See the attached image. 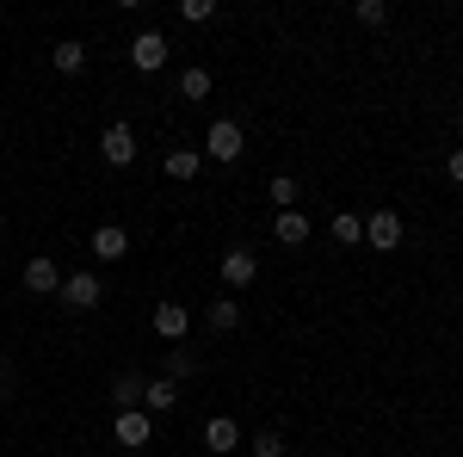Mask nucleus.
Masks as SVG:
<instances>
[{
  "mask_svg": "<svg viewBox=\"0 0 463 457\" xmlns=\"http://www.w3.org/2000/svg\"><path fill=\"white\" fill-rule=\"evenodd\" d=\"M124 253H130V235L118 223H99L93 229V260H124Z\"/></svg>",
  "mask_w": 463,
  "mask_h": 457,
  "instance_id": "1a4fd4ad",
  "label": "nucleus"
},
{
  "mask_svg": "<svg viewBox=\"0 0 463 457\" xmlns=\"http://www.w3.org/2000/svg\"><path fill=\"white\" fill-rule=\"evenodd\" d=\"M179 377H198V352L167 347V384H179Z\"/></svg>",
  "mask_w": 463,
  "mask_h": 457,
  "instance_id": "f3484780",
  "label": "nucleus"
},
{
  "mask_svg": "<svg viewBox=\"0 0 463 457\" xmlns=\"http://www.w3.org/2000/svg\"><path fill=\"white\" fill-rule=\"evenodd\" d=\"M364 242H371V247H395V242H402V216H395V211H371V216H364Z\"/></svg>",
  "mask_w": 463,
  "mask_h": 457,
  "instance_id": "6e6552de",
  "label": "nucleus"
},
{
  "mask_svg": "<svg viewBox=\"0 0 463 457\" xmlns=\"http://www.w3.org/2000/svg\"><path fill=\"white\" fill-rule=\"evenodd\" d=\"M179 93L185 100H211V69H185L179 74Z\"/></svg>",
  "mask_w": 463,
  "mask_h": 457,
  "instance_id": "aec40b11",
  "label": "nucleus"
},
{
  "mask_svg": "<svg viewBox=\"0 0 463 457\" xmlns=\"http://www.w3.org/2000/svg\"><path fill=\"white\" fill-rule=\"evenodd\" d=\"M204 445H211L216 457H229V452H235V445H241V426L229 421V414H216V421L204 426Z\"/></svg>",
  "mask_w": 463,
  "mask_h": 457,
  "instance_id": "9d476101",
  "label": "nucleus"
},
{
  "mask_svg": "<svg viewBox=\"0 0 463 457\" xmlns=\"http://www.w3.org/2000/svg\"><path fill=\"white\" fill-rule=\"evenodd\" d=\"M253 457H285V439L279 433H253Z\"/></svg>",
  "mask_w": 463,
  "mask_h": 457,
  "instance_id": "5701e85b",
  "label": "nucleus"
},
{
  "mask_svg": "<svg viewBox=\"0 0 463 457\" xmlns=\"http://www.w3.org/2000/svg\"><path fill=\"white\" fill-rule=\"evenodd\" d=\"M279 242L303 247V242H309V216H303V211H279Z\"/></svg>",
  "mask_w": 463,
  "mask_h": 457,
  "instance_id": "4468645a",
  "label": "nucleus"
},
{
  "mask_svg": "<svg viewBox=\"0 0 463 457\" xmlns=\"http://www.w3.org/2000/svg\"><path fill=\"white\" fill-rule=\"evenodd\" d=\"M266 198H272L279 211H297V179H290V174H279L272 186H266Z\"/></svg>",
  "mask_w": 463,
  "mask_h": 457,
  "instance_id": "412c9836",
  "label": "nucleus"
},
{
  "mask_svg": "<svg viewBox=\"0 0 463 457\" xmlns=\"http://www.w3.org/2000/svg\"><path fill=\"white\" fill-rule=\"evenodd\" d=\"M185 328H192V309H185V303H174V297L155 303V334H161V340H179Z\"/></svg>",
  "mask_w": 463,
  "mask_h": 457,
  "instance_id": "0eeeda50",
  "label": "nucleus"
},
{
  "mask_svg": "<svg viewBox=\"0 0 463 457\" xmlns=\"http://www.w3.org/2000/svg\"><path fill=\"white\" fill-rule=\"evenodd\" d=\"M25 290H37V297H56V290H62V272H56V260H50V253L25 260Z\"/></svg>",
  "mask_w": 463,
  "mask_h": 457,
  "instance_id": "7ed1b4c3",
  "label": "nucleus"
},
{
  "mask_svg": "<svg viewBox=\"0 0 463 457\" xmlns=\"http://www.w3.org/2000/svg\"><path fill=\"white\" fill-rule=\"evenodd\" d=\"M241 148H248L241 124H235V118H216L211 137H204V155H211V161H241Z\"/></svg>",
  "mask_w": 463,
  "mask_h": 457,
  "instance_id": "f257e3e1",
  "label": "nucleus"
},
{
  "mask_svg": "<svg viewBox=\"0 0 463 457\" xmlns=\"http://www.w3.org/2000/svg\"><path fill=\"white\" fill-rule=\"evenodd\" d=\"M50 69H56V74H80V69H87V43H74V37H69V43H56V50H50Z\"/></svg>",
  "mask_w": 463,
  "mask_h": 457,
  "instance_id": "f8f14e48",
  "label": "nucleus"
},
{
  "mask_svg": "<svg viewBox=\"0 0 463 457\" xmlns=\"http://www.w3.org/2000/svg\"><path fill=\"white\" fill-rule=\"evenodd\" d=\"M198 167H204L198 148H174V155H167V179H198Z\"/></svg>",
  "mask_w": 463,
  "mask_h": 457,
  "instance_id": "dca6fc26",
  "label": "nucleus"
},
{
  "mask_svg": "<svg viewBox=\"0 0 463 457\" xmlns=\"http://www.w3.org/2000/svg\"><path fill=\"white\" fill-rule=\"evenodd\" d=\"M358 19H364V25H383L390 6H383V0H358Z\"/></svg>",
  "mask_w": 463,
  "mask_h": 457,
  "instance_id": "b1692460",
  "label": "nucleus"
},
{
  "mask_svg": "<svg viewBox=\"0 0 463 457\" xmlns=\"http://www.w3.org/2000/svg\"><path fill=\"white\" fill-rule=\"evenodd\" d=\"M174 402H179V389L167 384V377H155V384L143 389V408H148V414H161V408H174Z\"/></svg>",
  "mask_w": 463,
  "mask_h": 457,
  "instance_id": "a211bd4d",
  "label": "nucleus"
},
{
  "mask_svg": "<svg viewBox=\"0 0 463 457\" xmlns=\"http://www.w3.org/2000/svg\"><path fill=\"white\" fill-rule=\"evenodd\" d=\"M111 433H118V445H148V414L143 408H124Z\"/></svg>",
  "mask_w": 463,
  "mask_h": 457,
  "instance_id": "9b49d317",
  "label": "nucleus"
},
{
  "mask_svg": "<svg viewBox=\"0 0 463 457\" xmlns=\"http://www.w3.org/2000/svg\"><path fill=\"white\" fill-rule=\"evenodd\" d=\"M334 242H340V247H353V242H364V216H353V211H340V216H334Z\"/></svg>",
  "mask_w": 463,
  "mask_h": 457,
  "instance_id": "6ab92c4d",
  "label": "nucleus"
},
{
  "mask_svg": "<svg viewBox=\"0 0 463 457\" xmlns=\"http://www.w3.org/2000/svg\"><path fill=\"white\" fill-rule=\"evenodd\" d=\"M445 174H451V179L463 186V148H451V155H445Z\"/></svg>",
  "mask_w": 463,
  "mask_h": 457,
  "instance_id": "393cba45",
  "label": "nucleus"
},
{
  "mask_svg": "<svg viewBox=\"0 0 463 457\" xmlns=\"http://www.w3.org/2000/svg\"><path fill=\"white\" fill-rule=\"evenodd\" d=\"M458 130H463V118H458Z\"/></svg>",
  "mask_w": 463,
  "mask_h": 457,
  "instance_id": "a878e982",
  "label": "nucleus"
},
{
  "mask_svg": "<svg viewBox=\"0 0 463 457\" xmlns=\"http://www.w3.org/2000/svg\"><path fill=\"white\" fill-rule=\"evenodd\" d=\"M211 13H216V0H179V19H185V25H204Z\"/></svg>",
  "mask_w": 463,
  "mask_h": 457,
  "instance_id": "4be33fe9",
  "label": "nucleus"
},
{
  "mask_svg": "<svg viewBox=\"0 0 463 457\" xmlns=\"http://www.w3.org/2000/svg\"><path fill=\"white\" fill-rule=\"evenodd\" d=\"M99 155H106L111 167H130V161H137V130H130V124H106V137H99Z\"/></svg>",
  "mask_w": 463,
  "mask_h": 457,
  "instance_id": "f03ea898",
  "label": "nucleus"
},
{
  "mask_svg": "<svg viewBox=\"0 0 463 457\" xmlns=\"http://www.w3.org/2000/svg\"><path fill=\"white\" fill-rule=\"evenodd\" d=\"M204 321H211V334H235V328H241V303H235V297H216Z\"/></svg>",
  "mask_w": 463,
  "mask_h": 457,
  "instance_id": "ddd939ff",
  "label": "nucleus"
},
{
  "mask_svg": "<svg viewBox=\"0 0 463 457\" xmlns=\"http://www.w3.org/2000/svg\"><path fill=\"white\" fill-rule=\"evenodd\" d=\"M99 297H106V290H99V279H93V272H74V279H62V303H69V309H93Z\"/></svg>",
  "mask_w": 463,
  "mask_h": 457,
  "instance_id": "423d86ee",
  "label": "nucleus"
},
{
  "mask_svg": "<svg viewBox=\"0 0 463 457\" xmlns=\"http://www.w3.org/2000/svg\"><path fill=\"white\" fill-rule=\"evenodd\" d=\"M143 377H137V371H124V377H118V384H111V402H118V408H143Z\"/></svg>",
  "mask_w": 463,
  "mask_h": 457,
  "instance_id": "2eb2a0df",
  "label": "nucleus"
},
{
  "mask_svg": "<svg viewBox=\"0 0 463 457\" xmlns=\"http://www.w3.org/2000/svg\"><path fill=\"white\" fill-rule=\"evenodd\" d=\"M130 62H137V69H143V74L167 69V37H161V32H143V37H137V43H130Z\"/></svg>",
  "mask_w": 463,
  "mask_h": 457,
  "instance_id": "20e7f679",
  "label": "nucleus"
},
{
  "mask_svg": "<svg viewBox=\"0 0 463 457\" xmlns=\"http://www.w3.org/2000/svg\"><path fill=\"white\" fill-rule=\"evenodd\" d=\"M253 272H260V260H253L248 247H229V253H222V284H229V290L253 284Z\"/></svg>",
  "mask_w": 463,
  "mask_h": 457,
  "instance_id": "39448f33",
  "label": "nucleus"
}]
</instances>
